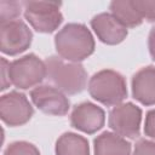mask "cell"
Masks as SVG:
<instances>
[{
    "label": "cell",
    "instance_id": "6",
    "mask_svg": "<svg viewBox=\"0 0 155 155\" xmlns=\"http://www.w3.org/2000/svg\"><path fill=\"white\" fill-rule=\"evenodd\" d=\"M142 110L136 104L121 103L109 113V127L121 137L137 138L140 133Z\"/></svg>",
    "mask_w": 155,
    "mask_h": 155
},
{
    "label": "cell",
    "instance_id": "3",
    "mask_svg": "<svg viewBox=\"0 0 155 155\" xmlns=\"http://www.w3.org/2000/svg\"><path fill=\"white\" fill-rule=\"evenodd\" d=\"M88 92L93 99L107 107L119 105L127 97L125 78L110 69L101 70L90 79Z\"/></svg>",
    "mask_w": 155,
    "mask_h": 155
},
{
    "label": "cell",
    "instance_id": "8",
    "mask_svg": "<svg viewBox=\"0 0 155 155\" xmlns=\"http://www.w3.org/2000/svg\"><path fill=\"white\" fill-rule=\"evenodd\" d=\"M34 114V109L25 94L12 91L0 98V116L8 126H22L27 124Z\"/></svg>",
    "mask_w": 155,
    "mask_h": 155
},
{
    "label": "cell",
    "instance_id": "17",
    "mask_svg": "<svg viewBox=\"0 0 155 155\" xmlns=\"http://www.w3.org/2000/svg\"><path fill=\"white\" fill-rule=\"evenodd\" d=\"M4 155H40V153L34 144L19 140L8 144L4 151Z\"/></svg>",
    "mask_w": 155,
    "mask_h": 155
},
{
    "label": "cell",
    "instance_id": "4",
    "mask_svg": "<svg viewBox=\"0 0 155 155\" xmlns=\"http://www.w3.org/2000/svg\"><path fill=\"white\" fill-rule=\"evenodd\" d=\"M59 6L61 2L54 1H24V17L36 31L52 33L63 22Z\"/></svg>",
    "mask_w": 155,
    "mask_h": 155
},
{
    "label": "cell",
    "instance_id": "16",
    "mask_svg": "<svg viewBox=\"0 0 155 155\" xmlns=\"http://www.w3.org/2000/svg\"><path fill=\"white\" fill-rule=\"evenodd\" d=\"M23 2L18 1H0V24L15 21L22 10Z\"/></svg>",
    "mask_w": 155,
    "mask_h": 155
},
{
    "label": "cell",
    "instance_id": "19",
    "mask_svg": "<svg viewBox=\"0 0 155 155\" xmlns=\"http://www.w3.org/2000/svg\"><path fill=\"white\" fill-rule=\"evenodd\" d=\"M133 155H155V142L139 139L134 145Z\"/></svg>",
    "mask_w": 155,
    "mask_h": 155
},
{
    "label": "cell",
    "instance_id": "7",
    "mask_svg": "<svg viewBox=\"0 0 155 155\" xmlns=\"http://www.w3.org/2000/svg\"><path fill=\"white\" fill-rule=\"evenodd\" d=\"M33 34L28 25L15 19L0 24V50L8 56H16L25 51L31 44Z\"/></svg>",
    "mask_w": 155,
    "mask_h": 155
},
{
    "label": "cell",
    "instance_id": "1",
    "mask_svg": "<svg viewBox=\"0 0 155 155\" xmlns=\"http://www.w3.org/2000/svg\"><path fill=\"white\" fill-rule=\"evenodd\" d=\"M54 46L61 58L79 63L93 53L94 39L86 25L69 23L56 34Z\"/></svg>",
    "mask_w": 155,
    "mask_h": 155
},
{
    "label": "cell",
    "instance_id": "20",
    "mask_svg": "<svg viewBox=\"0 0 155 155\" xmlns=\"http://www.w3.org/2000/svg\"><path fill=\"white\" fill-rule=\"evenodd\" d=\"M144 133L145 136L155 139V109L149 110L147 113L144 122Z\"/></svg>",
    "mask_w": 155,
    "mask_h": 155
},
{
    "label": "cell",
    "instance_id": "9",
    "mask_svg": "<svg viewBox=\"0 0 155 155\" xmlns=\"http://www.w3.org/2000/svg\"><path fill=\"white\" fill-rule=\"evenodd\" d=\"M30 98L36 108L50 115H65L70 108V102L64 92L48 85L33 88L30 91Z\"/></svg>",
    "mask_w": 155,
    "mask_h": 155
},
{
    "label": "cell",
    "instance_id": "5",
    "mask_svg": "<svg viewBox=\"0 0 155 155\" xmlns=\"http://www.w3.org/2000/svg\"><path fill=\"white\" fill-rule=\"evenodd\" d=\"M8 74L13 86L21 90H27L40 84L47 76V69L45 62L30 53L11 62Z\"/></svg>",
    "mask_w": 155,
    "mask_h": 155
},
{
    "label": "cell",
    "instance_id": "11",
    "mask_svg": "<svg viewBox=\"0 0 155 155\" xmlns=\"http://www.w3.org/2000/svg\"><path fill=\"white\" fill-rule=\"evenodd\" d=\"M91 27L97 38L107 45H116L124 41L127 28L122 25L111 13H99L91 19Z\"/></svg>",
    "mask_w": 155,
    "mask_h": 155
},
{
    "label": "cell",
    "instance_id": "21",
    "mask_svg": "<svg viewBox=\"0 0 155 155\" xmlns=\"http://www.w3.org/2000/svg\"><path fill=\"white\" fill-rule=\"evenodd\" d=\"M10 62H7L5 58H1V90H6L11 84L10 81V74H8Z\"/></svg>",
    "mask_w": 155,
    "mask_h": 155
},
{
    "label": "cell",
    "instance_id": "22",
    "mask_svg": "<svg viewBox=\"0 0 155 155\" xmlns=\"http://www.w3.org/2000/svg\"><path fill=\"white\" fill-rule=\"evenodd\" d=\"M148 46H149V52L151 58L155 61V27L150 30L149 33V39H148Z\"/></svg>",
    "mask_w": 155,
    "mask_h": 155
},
{
    "label": "cell",
    "instance_id": "14",
    "mask_svg": "<svg viewBox=\"0 0 155 155\" xmlns=\"http://www.w3.org/2000/svg\"><path fill=\"white\" fill-rule=\"evenodd\" d=\"M54 151L56 155H90V147L82 136L67 132L57 139Z\"/></svg>",
    "mask_w": 155,
    "mask_h": 155
},
{
    "label": "cell",
    "instance_id": "13",
    "mask_svg": "<svg viewBox=\"0 0 155 155\" xmlns=\"http://www.w3.org/2000/svg\"><path fill=\"white\" fill-rule=\"evenodd\" d=\"M94 155H131V144L121 136L103 132L93 140Z\"/></svg>",
    "mask_w": 155,
    "mask_h": 155
},
{
    "label": "cell",
    "instance_id": "10",
    "mask_svg": "<svg viewBox=\"0 0 155 155\" xmlns=\"http://www.w3.org/2000/svg\"><path fill=\"white\" fill-rule=\"evenodd\" d=\"M105 114L104 110L90 102H84L74 107L70 115V124L74 128L93 134L104 126Z\"/></svg>",
    "mask_w": 155,
    "mask_h": 155
},
{
    "label": "cell",
    "instance_id": "2",
    "mask_svg": "<svg viewBox=\"0 0 155 155\" xmlns=\"http://www.w3.org/2000/svg\"><path fill=\"white\" fill-rule=\"evenodd\" d=\"M47 76L58 90L68 94H76L85 90L87 73L80 63H67L58 56H51L45 61Z\"/></svg>",
    "mask_w": 155,
    "mask_h": 155
},
{
    "label": "cell",
    "instance_id": "12",
    "mask_svg": "<svg viewBox=\"0 0 155 155\" xmlns=\"http://www.w3.org/2000/svg\"><path fill=\"white\" fill-rule=\"evenodd\" d=\"M132 96L143 105H155V67H144L133 75Z\"/></svg>",
    "mask_w": 155,
    "mask_h": 155
},
{
    "label": "cell",
    "instance_id": "18",
    "mask_svg": "<svg viewBox=\"0 0 155 155\" xmlns=\"http://www.w3.org/2000/svg\"><path fill=\"white\" fill-rule=\"evenodd\" d=\"M133 5L143 19L155 22V1L133 0Z\"/></svg>",
    "mask_w": 155,
    "mask_h": 155
},
{
    "label": "cell",
    "instance_id": "15",
    "mask_svg": "<svg viewBox=\"0 0 155 155\" xmlns=\"http://www.w3.org/2000/svg\"><path fill=\"white\" fill-rule=\"evenodd\" d=\"M111 15L126 28H133L143 22L139 12L133 5V0H115L110 2Z\"/></svg>",
    "mask_w": 155,
    "mask_h": 155
}]
</instances>
